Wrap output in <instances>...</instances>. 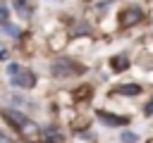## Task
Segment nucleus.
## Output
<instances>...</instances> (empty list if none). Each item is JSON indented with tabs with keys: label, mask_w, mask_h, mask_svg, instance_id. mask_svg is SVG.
<instances>
[{
	"label": "nucleus",
	"mask_w": 153,
	"mask_h": 143,
	"mask_svg": "<svg viewBox=\"0 0 153 143\" xmlns=\"http://www.w3.org/2000/svg\"><path fill=\"white\" fill-rule=\"evenodd\" d=\"M10 83L14 86V88H33L36 86V74L31 72V69H19L14 76H10Z\"/></svg>",
	"instance_id": "nucleus-4"
},
{
	"label": "nucleus",
	"mask_w": 153,
	"mask_h": 143,
	"mask_svg": "<svg viewBox=\"0 0 153 143\" xmlns=\"http://www.w3.org/2000/svg\"><path fill=\"white\" fill-rule=\"evenodd\" d=\"M148 143H153V141H148Z\"/></svg>",
	"instance_id": "nucleus-16"
},
{
	"label": "nucleus",
	"mask_w": 153,
	"mask_h": 143,
	"mask_svg": "<svg viewBox=\"0 0 153 143\" xmlns=\"http://www.w3.org/2000/svg\"><path fill=\"white\" fill-rule=\"evenodd\" d=\"M19 69H22V67H19L17 62H10V64H7V74H10V76H14V74H17Z\"/></svg>",
	"instance_id": "nucleus-12"
},
{
	"label": "nucleus",
	"mask_w": 153,
	"mask_h": 143,
	"mask_svg": "<svg viewBox=\"0 0 153 143\" xmlns=\"http://www.w3.org/2000/svg\"><path fill=\"white\" fill-rule=\"evenodd\" d=\"M2 31H5V33H10V36H14V38L22 33V29H19V26H14V24H10V21H5V24H2Z\"/></svg>",
	"instance_id": "nucleus-9"
},
{
	"label": "nucleus",
	"mask_w": 153,
	"mask_h": 143,
	"mask_svg": "<svg viewBox=\"0 0 153 143\" xmlns=\"http://www.w3.org/2000/svg\"><path fill=\"white\" fill-rule=\"evenodd\" d=\"M143 114H153V100H151V102L143 107Z\"/></svg>",
	"instance_id": "nucleus-15"
},
{
	"label": "nucleus",
	"mask_w": 153,
	"mask_h": 143,
	"mask_svg": "<svg viewBox=\"0 0 153 143\" xmlns=\"http://www.w3.org/2000/svg\"><path fill=\"white\" fill-rule=\"evenodd\" d=\"M110 69H112V72H124V69H129V57H127V55H112V57H110Z\"/></svg>",
	"instance_id": "nucleus-8"
},
{
	"label": "nucleus",
	"mask_w": 153,
	"mask_h": 143,
	"mask_svg": "<svg viewBox=\"0 0 153 143\" xmlns=\"http://www.w3.org/2000/svg\"><path fill=\"white\" fill-rule=\"evenodd\" d=\"M62 141H65L62 131H60L55 124H50V126H43V129L38 131V141H36V143H62Z\"/></svg>",
	"instance_id": "nucleus-6"
},
{
	"label": "nucleus",
	"mask_w": 153,
	"mask_h": 143,
	"mask_svg": "<svg viewBox=\"0 0 153 143\" xmlns=\"http://www.w3.org/2000/svg\"><path fill=\"white\" fill-rule=\"evenodd\" d=\"M7 17H10V12H7V7H2V5H0V21L5 24V21H7Z\"/></svg>",
	"instance_id": "nucleus-13"
},
{
	"label": "nucleus",
	"mask_w": 153,
	"mask_h": 143,
	"mask_svg": "<svg viewBox=\"0 0 153 143\" xmlns=\"http://www.w3.org/2000/svg\"><path fill=\"white\" fill-rule=\"evenodd\" d=\"M0 143H14V138H12V136H7V133H2V131H0Z\"/></svg>",
	"instance_id": "nucleus-14"
},
{
	"label": "nucleus",
	"mask_w": 153,
	"mask_h": 143,
	"mask_svg": "<svg viewBox=\"0 0 153 143\" xmlns=\"http://www.w3.org/2000/svg\"><path fill=\"white\" fill-rule=\"evenodd\" d=\"M146 12L141 5H127L122 12H120V26L122 29H131V26H139L143 21Z\"/></svg>",
	"instance_id": "nucleus-2"
},
{
	"label": "nucleus",
	"mask_w": 153,
	"mask_h": 143,
	"mask_svg": "<svg viewBox=\"0 0 153 143\" xmlns=\"http://www.w3.org/2000/svg\"><path fill=\"white\" fill-rule=\"evenodd\" d=\"M120 141H122V143H136L139 136H136L134 131H122V133H120Z\"/></svg>",
	"instance_id": "nucleus-10"
},
{
	"label": "nucleus",
	"mask_w": 153,
	"mask_h": 143,
	"mask_svg": "<svg viewBox=\"0 0 153 143\" xmlns=\"http://www.w3.org/2000/svg\"><path fill=\"white\" fill-rule=\"evenodd\" d=\"M141 91H143V86H141V83H134V81H131V83H122V86L115 88L117 95H129V98H131V95H141Z\"/></svg>",
	"instance_id": "nucleus-7"
},
{
	"label": "nucleus",
	"mask_w": 153,
	"mask_h": 143,
	"mask_svg": "<svg viewBox=\"0 0 153 143\" xmlns=\"http://www.w3.org/2000/svg\"><path fill=\"white\" fill-rule=\"evenodd\" d=\"M0 117H2V119H5L10 126H14L17 131H22V129H24V126L31 122V119H29L24 112H19V110H12V107H2V110H0Z\"/></svg>",
	"instance_id": "nucleus-3"
},
{
	"label": "nucleus",
	"mask_w": 153,
	"mask_h": 143,
	"mask_svg": "<svg viewBox=\"0 0 153 143\" xmlns=\"http://www.w3.org/2000/svg\"><path fill=\"white\" fill-rule=\"evenodd\" d=\"M88 95H91V86H81V88L74 93V98H76V100H81V98H88Z\"/></svg>",
	"instance_id": "nucleus-11"
},
{
	"label": "nucleus",
	"mask_w": 153,
	"mask_h": 143,
	"mask_svg": "<svg viewBox=\"0 0 153 143\" xmlns=\"http://www.w3.org/2000/svg\"><path fill=\"white\" fill-rule=\"evenodd\" d=\"M96 119L105 126H127L129 124V117L115 114V112H108V110H96Z\"/></svg>",
	"instance_id": "nucleus-5"
},
{
	"label": "nucleus",
	"mask_w": 153,
	"mask_h": 143,
	"mask_svg": "<svg viewBox=\"0 0 153 143\" xmlns=\"http://www.w3.org/2000/svg\"><path fill=\"white\" fill-rule=\"evenodd\" d=\"M50 72L57 76V79H67V76H76V74H84L86 67L79 64L76 60H69V57H57L50 67Z\"/></svg>",
	"instance_id": "nucleus-1"
}]
</instances>
